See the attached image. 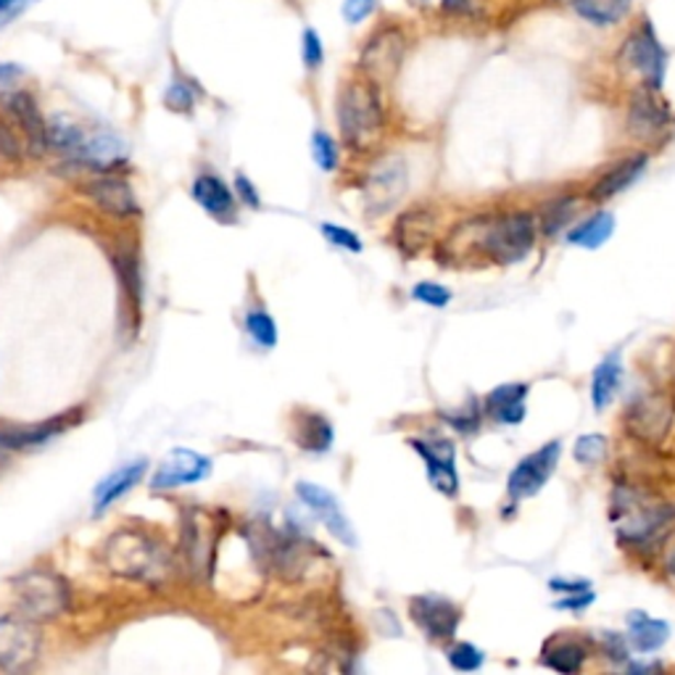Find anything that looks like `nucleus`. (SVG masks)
I'll return each instance as SVG.
<instances>
[{"instance_id":"f257e3e1","label":"nucleus","mask_w":675,"mask_h":675,"mask_svg":"<svg viewBox=\"0 0 675 675\" xmlns=\"http://www.w3.org/2000/svg\"><path fill=\"white\" fill-rule=\"evenodd\" d=\"M338 130L344 146L357 154H367L383 140L385 109L380 98V85L367 77H353L338 93Z\"/></svg>"},{"instance_id":"f03ea898","label":"nucleus","mask_w":675,"mask_h":675,"mask_svg":"<svg viewBox=\"0 0 675 675\" xmlns=\"http://www.w3.org/2000/svg\"><path fill=\"white\" fill-rule=\"evenodd\" d=\"M612 520L620 543L641 549L673 526L675 507L646 491L618 486L612 496Z\"/></svg>"},{"instance_id":"7ed1b4c3","label":"nucleus","mask_w":675,"mask_h":675,"mask_svg":"<svg viewBox=\"0 0 675 675\" xmlns=\"http://www.w3.org/2000/svg\"><path fill=\"white\" fill-rule=\"evenodd\" d=\"M103 562L114 575L127 581L159 583L169 575V556L154 536L140 530H120L103 547Z\"/></svg>"},{"instance_id":"20e7f679","label":"nucleus","mask_w":675,"mask_h":675,"mask_svg":"<svg viewBox=\"0 0 675 675\" xmlns=\"http://www.w3.org/2000/svg\"><path fill=\"white\" fill-rule=\"evenodd\" d=\"M539 238V222L530 212H509L486 220L481 233V251L496 265H517L533 251Z\"/></svg>"},{"instance_id":"39448f33","label":"nucleus","mask_w":675,"mask_h":675,"mask_svg":"<svg viewBox=\"0 0 675 675\" xmlns=\"http://www.w3.org/2000/svg\"><path fill=\"white\" fill-rule=\"evenodd\" d=\"M16 599L22 615L35 622H48L69 609V586L50 570H27L16 578Z\"/></svg>"},{"instance_id":"423d86ee","label":"nucleus","mask_w":675,"mask_h":675,"mask_svg":"<svg viewBox=\"0 0 675 675\" xmlns=\"http://www.w3.org/2000/svg\"><path fill=\"white\" fill-rule=\"evenodd\" d=\"M409 190V167L406 159L398 154H389L378 159L364 177L362 195L364 209L370 216H385L402 203Z\"/></svg>"},{"instance_id":"0eeeda50","label":"nucleus","mask_w":675,"mask_h":675,"mask_svg":"<svg viewBox=\"0 0 675 675\" xmlns=\"http://www.w3.org/2000/svg\"><path fill=\"white\" fill-rule=\"evenodd\" d=\"M618 58L622 67L639 75L644 88L662 90L667 71V50L662 48L657 32H654L652 24L641 22L639 27L628 32V37L622 41L618 50Z\"/></svg>"},{"instance_id":"6e6552de","label":"nucleus","mask_w":675,"mask_h":675,"mask_svg":"<svg viewBox=\"0 0 675 675\" xmlns=\"http://www.w3.org/2000/svg\"><path fill=\"white\" fill-rule=\"evenodd\" d=\"M675 423V404L665 393H649L635 398L626 412V430L633 441L662 446Z\"/></svg>"},{"instance_id":"1a4fd4ad","label":"nucleus","mask_w":675,"mask_h":675,"mask_svg":"<svg viewBox=\"0 0 675 675\" xmlns=\"http://www.w3.org/2000/svg\"><path fill=\"white\" fill-rule=\"evenodd\" d=\"M409 41L398 27L378 30L359 54V71L375 85L391 82L402 69Z\"/></svg>"},{"instance_id":"9d476101","label":"nucleus","mask_w":675,"mask_h":675,"mask_svg":"<svg viewBox=\"0 0 675 675\" xmlns=\"http://www.w3.org/2000/svg\"><path fill=\"white\" fill-rule=\"evenodd\" d=\"M41 654V633L27 615L0 618V671L24 673Z\"/></svg>"},{"instance_id":"9b49d317","label":"nucleus","mask_w":675,"mask_h":675,"mask_svg":"<svg viewBox=\"0 0 675 675\" xmlns=\"http://www.w3.org/2000/svg\"><path fill=\"white\" fill-rule=\"evenodd\" d=\"M560 457H562V441H549L543 443L539 451H533V454L522 457L507 477L509 499L522 502L539 494V491L549 483V477L554 475L556 464H560Z\"/></svg>"},{"instance_id":"f8f14e48","label":"nucleus","mask_w":675,"mask_h":675,"mask_svg":"<svg viewBox=\"0 0 675 675\" xmlns=\"http://www.w3.org/2000/svg\"><path fill=\"white\" fill-rule=\"evenodd\" d=\"M296 496L301 499V504H306V509L317 517L319 522L327 528V533L333 536L338 543H344V547L357 549L359 539H357V530H353L351 520L346 517L344 507H340V502L336 499V494H330V491L317 486V483L310 481H299L296 483Z\"/></svg>"},{"instance_id":"ddd939ff","label":"nucleus","mask_w":675,"mask_h":675,"mask_svg":"<svg viewBox=\"0 0 675 675\" xmlns=\"http://www.w3.org/2000/svg\"><path fill=\"white\" fill-rule=\"evenodd\" d=\"M409 615L419 631L428 635V639H436V641L451 639L462 622L460 605H454V601L446 599V596H438V594L412 596Z\"/></svg>"},{"instance_id":"4468645a","label":"nucleus","mask_w":675,"mask_h":675,"mask_svg":"<svg viewBox=\"0 0 675 675\" xmlns=\"http://www.w3.org/2000/svg\"><path fill=\"white\" fill-rule=\"evenodd\" d=\"M409 446L423 457L425 470L432 488L441 491L443 496H457L460 494V473H457V446L449 438H409Z\"/></svg>"},{"instance_id":"2eb2a0df","label":"nucleus","mask_w":675,"mask_h":675,"mask_svg":"<svg viewBox=\"0 0 675 675\" xmlns=\"http://www.w3.org/2000/svg\"><path fill=\"white\" fill-rule=\"evenodd\" d=\"M671 127V109L660 98V90L641 88L635 90L628 106V133L635 140H654Z\"/></svg>"},{"instance_id":"dca6fc26","label":"nucleus","mask_w":675,"mask_h":675,"mask_svg":"<svg viewBox=\"0 0 675 675\" xmlns=\"http://www.w3.org/2000/svg\"><path fill=\"white\" fill-rule=\"evenodd\" d=\"M209 475H212V460H209V457H203L193 449H175L172 454L159 464L154 481H150V488L169 491L190 486V483L206 481Z\"/></svg>"},{"instance_id":"f3484780","label":"nucleus","mask_w":675,"mask_h":675,"mask_svg":"<svg viewBox=\"0 0 675 675\" xmlns=\"http://www.w3.org/2000/svg\"><path fill=\"white\" fill-rule=\"evenodd\" d=\"M432 233H436V214H432V209L415 206L396 216L391 238L393 246L398 248V254L412 259L419 257V254L432 244Z\"/></svg>"},{"instance_id":"a211bd4d","label":"nucleus","mask_w":675,"mask_h":675,"mask_svg":"<svg viewBox=\"0 0 675 675\" xmlns=\"http://www.w3.org/2000/svg\"><path fill=\"white\" fill-rule=\"evenodd\" d=\"M5 109L14 116L19 127L27 135V146L32 156H43L48 150V122L43 120L41 106L27 90H16V93L5 95Z\"/></svg>"},{"instance_id":"6ab92c4d","label":"nucleus","mask_w":675,"mask_h":675,"mask_svg":"<svg viewBox=\"0 0 675 675\" xmlns=\"http://www.w3.org/2000/svg\"><path fill=\"white\" fill-rule=\"evenodd\" d=\"M193 199L209 216H214L222 225H233L238 220V199L227 182L216 175H199L193 180Z\"/></svg>"},{"instance_id":"aec40b11","label":"nucleus","mask_w":675,"mask_h":675,"mask_svg":"<svg viewBox=\"0 0 675 675\" xmlns=\"http://www.w3.org/2000/svg\"><path fill=\"white\" fill-rule=\"evenodd\" d=\"M85 193L95 201V206L101 209V212L111 216H133L140 212L133 188H130V182L120 180V177H101V180H93L85 188Z\"/></svg>"},{"instance_id":"412c9836","label":"nucleus","mask_w":675,"mask_h":675,"mask_svg":"<svg viewBox=\"0 0 675 675\" xmlns=\"http://www.w3.org/2000/svg\"><path fill=\"white\" fill-rule=\"evenodd\" d=\"M646 164H649L646 154H633V156H628V159L618 161L612 169H609V172L601 175L599 180L588 188V199L596 203L615 199V195L631 188L633 182L644 175Z\"/></svg>"},{"instance_id":"4be33fe9","label":"nucleus","mask_w":675,"mask_h":675,"mask_svg":"<svg viewBox=\"0 0 675 675\" xmlns=\"http://www.w3.org/2000/svg\"><path fill=\"white\" fill-rule=\"evenodd\" d=\"M528 383H504L496 385L486 396V412L491 419L502 425H520L528 412Z\"/></svg>"},{"instance_id":"5701e85b","label":"nucleus","mask_w":675,"mask_h":675,"mask_svg":"<svg viewBox=\"0 0 675 675\" xmlns=\"http://www.w3.org/2000/svg\"><path fill=\"white\" fill-rule=\"evenodd\" d=\"M293 438H296L299 449L312 451V454H325L333 449L336 441V430L333 423L319 412H306L299 409L293 417Z\"/></svg>"},{"instance_id":"b1692460","label":"nucleus","mask_w":675,"mask_h":675,"mask_svg":"<svg viewBox=\"0 0 675 675\" xmlns=\"http://www.w3.org/2000/svg\"><path fill=\"white\" fill-rule=\"evenodd\" d=\"M588 657L586 644H581L578 639L567 633H556L552 639L543 641L541 646V665H547L554 673H578L583 662Z\"/></svg>"},{"instance_id":"393cba45","label":"nucleus","mask_w":675,"mask_h":675,"mask_svg":"<svg viewBox=\"0 0 675 675\" xmlns=\"http://www.w3.org/2000/svg\"><path fill=\"white\" fill-rule=\"evenodd\" d=\"M146 470H148L146 460H135L130 464H122L120 470H114V473L95 488V515H103L111 504L120 502L124 494H130V491L143 481Z\"/></svg>"},{"instance_id":"a878e982","label":"nucleus","mask_w":675,"mask_h":675,"mask_svg":"<svg viewBox=\"0 0 675 675\" xmlns=\"http://www.w3.org/2000/svg\"><path fill=\"white\" fill-rule=\"evenodd\" d=\"M69 415H61L45 419V423L30 425V428H0V446H3V449H32V446H43L61 430H67L69 425H75L69 423Z\"/></svg>"},{"instance_id":"bb28decb","label":"nucleus","mask_w":675,"mask_h":675,"mask_svg":"<svg viewBox=\"0 0 675 675\" xmlns=\"http://www.w3.org/2000/svg\"><path fill=\"white\" fill-rule=\"evenodd\" d=\"M622 385V362H620V351L607 353L599 364H596L594 375H592V404L594 412H605L612 398L618 396Z\"/></svg>"},{"instance_id":"cd10ccee","label":"nucleus","mask_w":675,"mask_h":675,"mask_svg":"<svg viewBox=\"0 0 675 675\" xmlns=\"http://www.w3.org/2000/svg\"><path fill=\"white\" fill-rule=\"evenodd\" d=\"M77 156H80L85 164H90V167L98 169V172H106L109 167H116V164L124 161L127 148H124V143L116 135L95 133V135L85 137L80 150H77Z\"/></svg>"},{"instance_id":"c85d7f7f","label":"nucleus","mask_w":675,"mask_h":675,"mask_svg":"<svg viewBox=\"0 0 675 675\" xmlns=\"http://www.w3.org/2000/svg\"><path fill=\"white\" fill-rule=\"evenodd\" d=\"M628 628H631V633H628L631 635V644L635 652L641 654L660 652V649L667 644V639H671V626H667L665 620L649 618L641 609H633V612L628 615Z\"/></svg>"},{"instance_id":"c756f323","label":"nucleus","mask_w":675,"mask_h":675,"mask_svg":"<svg viewBox=\"0 0 675 675\" xmlns=\"http://www.w3.org/2000/svg\"><path fill=\"white\" fill-rule=\"evenodd\" d=\"M615 225H618V222H615L612 212H596L594 216H588V220H583L573 233H567V244L596 251V248H601L612 238Z\"/></svg>"},{"instance_id":"7c9ffc66","label":"nucleus","mask_w":675,"mask_h":675,"mask_svg":"<svg viewBox=\"0 0 675 675\" xmlns=\"http://www.w3.org/2000/svg\"><path fill=\"white\" fill-rule=\"evenodd\" d=\"M633 0H573L575 14L594 27H612L631 11Z\"/></svg>"},{"instance_id":"2f4dec72","label":"nucleus","mask_w":675,"mask_h":675,"mask_svg":"<svg viewBox=\"0 0 675 675\" xmlns=\"http://www.w3.org/2000/svg\"><path fill=\"white\" fill-rule=\"evenodd\" d=\"M581 201L575 199V195H560V199L549 201L547 206L539 212V230L547 235V238H552L560 230H565L570 222L575 220V214H578Z\"/></svg>"},{"instance_id":"473e14b6","label":"nucleus","mask_w":675,"mask_h":675,"mask_svg":"<svg viewBox=\"0 0 675 675\" xmlns=\"http://www.w3.org/2000/svg\"><path fill=\"white\" fill-rule=\"evenodd\" d=\"M85 140L82 130L77 127V124H71L67 120H58L48 122V146L61 150V154H69V156H77V150H80Z\"/></svg>"},{"instance_id":"72a5a7b5","label":"nucleus","mask_w":675,"mask_h":675,"mask_svg":"<svg viewBox=\"0 0 675 675\" xmlns=\"http://www.w3.org/2000/svg\"><path fill=\"white\" fill-rule=\"evenodd\" d=\"M246 330L248 336L261 349H274L278 346V325L270 317V312L265 310H251L246 314Z\"/></svg>"},{"instance_id":"f704fd0d","label":"nucleus","mask_w":675,"mask_h":675,"mask_svg":"<svg viewBox=\"0 0 675 675\" xmlns=\"http://www.w3.org/2000/svg\"><path fill=\"white\" fill-rule=\"evenodd\" d=\"M312 156L323 172H336L340 164V148H338L336 137H333L330 133H325V130H314Z\"/></svg>"},{"instance_id":"c9c22d12","label":"nucleus","mask_w":675,"mask_h":675,"mask_svg":"<svg viewBox=\"0 0 675 675\" xmlns=\"http://www.w3.org/2000/svg\"><path fill=\"white\" fill-rule=\"evenodd\" d=\"M446 660H449V665L454 667V671L475 673L481 671L483 662H486V654H483L481 646L470 644V641H460V644H454L446 652Z\"/></svg>"},{"instance_id":"e433bc0d","label":"nucleus","mask_w":675,"mask_h":675,"mask_svg":"<svg viewBox=\"0 0 675 675\" xmlns=\"http://www.w3.org/2000/svg\"><path fill=\"white\" fill-rule=\"evenodd\" d=\"M605 454H607V438L599 436V432H586V436H581L573 446L575 462L586 464V468H594L596 462L605 460Z\"/></svg>"},{"instance_id":"4c0bfd02","label":"nucleus","mask_w":675,"mask_h":675,"mask_svg":"<svg viewBox=\"0 0 675 675\" xmlns=\"http://www.w3.org/2000/svg\"><path fill=\"white\" fill-rule=\"evenodd\" d=\"M319 233H323V238L327 240V244H333L336 248H344V251H349V254L364 251L362 238H359L353 230H349V227L336 225V222H323V225H319Z\"/></svg>"},{"instance_id":"58836bf2","label":"nucleus","mask_w":675,"mask_h":675,"mask_svg":"<svg viewBox=\"0 0 675 675\" xmlns=\"http://www.w3.org/2000/svg\"><path fill=\"white\" fill-rule=\"evenodd\" d=\"M412 299L419 301V304H425V306H432V310H443V306L451 304L454 293H451V288H446L441 283L423 280V283H417L415 288H412Z\"/></svg>"},{"instance_id":"ea45409f","label":"nucleus","mask_w":675,"mask_h":675,"mask_svg":"<svg viewBox=\"0 0 675 675\" xmlns=\"http://www.w3.org/2000/svg\"><path fill=\"white\" fill-rule=\"evenodd\" d=\"M301 58H304V67L310 71L323 67L325 45H323V41H319L317 30L306 27L304 35H301Z\"/></svg>"},{"instance_id":"a19ab883","label":"nucleus","mask_w":675,"mask_h":675,"mask_svg":"<svg viewBox=\"0 0 675 675\" xmlns=\"http://www.w3.org/2000/svg\"><path fill=\"white\" fill-rule=\"evenodd\" d=\"M164 103H167V109L177 111V114H188V111H193V90L188 88L185 82H175L169 85L167 95H164Z\"/></svg>"},{"instance_id":"79ce46f5","label":"nucleus","mask_w":675,"mask_h":675,"mask_svg":"<svg viewBox=\"0 0 675 675\" xmlns=\"http://www.w3.org/2000/svg\"><path fill=\"white\" fill-rule=\"evenodd\" d=\"M375 9H378V0H344L340 14H344L346 24L357 27V24H362L364 19H370L372 14H375Z\"/></svg>"},{"instance_id":"37998d69","label":"nucleus","mask_w":675,"mask_h":675,"mask_svg":"<svg viewBox=\"0 0 675 675\" xmlns=\"http://www.w3.org/2000/svg\"><path fill=\"white\" fill-rule=\"evenodd\" d=\"M599 641H601V652H605L612 662H626L628 660V641L622 639V633L601 631Z\"/></svg>"},{"instance_id":"c03bdc74","label":"nucleus","mask_w":675,"mask_h":675,"mask_svg":"<svg viewBox=\"0 0 675 675\" xmlns=\"http://www.w3.org/2000/svg\"><path fill=\"white\" fill-rule=\"evenodd\" d=\"M443 419H446V423H449L454 430H460V432H473V430H477V425H481V412H477V406H475V402H473V404L468 406V409L454 412V415H443Z\"/></svg>"},{"instance_id":"a18cd8bd","label":"nucleus","mask_w":675,"mask_h":675,"mask_svg":"<svg viewBox=\"0 0 675 675\" xmlns=\"http://www.w3.org/2000/svg\"><path fill=\"white\" fill-rule=\"evenodd\" d=\"M235 199H238L244 206L248 209H261V199H259V190L254 185L251 180H248L246 175L235 177V188H233Z\"/></svg>"},{"instance_id":"49530a36","label":"nucleus","mask_w":675,"mask_h":675,"mask_svg":"<svg viewBox=\"0 0 675 675\" xmlns=\"http://www.w3.org/2000/svg\"><path fill=\"white\" fill-rule=\"evenodd\" d=\"M596 599V594L588 588V592L581 594H565V599L554 601V609H560V612H583L586 607H592Z\"/></svg>"},{"instance_id":"de8ad7c7","label":"nucleus","mask_w":675,"mask_h":675,"mask_svg":"<svg viewBox=\"0 0 675 675\" xmlns=\"http://www.w3.org/2000/svg\"><path fill=\"white\" fill-rule=\"evenodd\" d=\"M549 588H552L554 594H581V592H588V588H594L592 586V581H586V578H552L549 581Z\"/></svg>"},{"instance_id":"09e8293b","label":"nucleus","mask_w":675,"mask_h":675,"mask_svg":"<svg viewBox=\"0 0 675 675\" xmlns=\"http://www.w3.org/2000/svg\"><path fill=\"white\" fill-rule=\"evenodd\" d=\"M0 154L9 156V159H19V156H22V148H19L14 133H11L9 127H3V124H0Z\"/></svg>"},{"instance_id":"8fccbe9b","label":"nucleus","mask_w":675,"mask_h":675,"mask_svg":"<svg viewBox=\"0 0 675 675\" xmlns=\"http://www.w3.org/2000/svg\"><path fill=\"white\" fill-rule=\"evenodd\" d=\"M24 77V69L16 67V64H0V88H11Z\"/></svg>"},{"instance_id":"3c124183","label":"nucleus","mask_w":675,"mask_h":675,"mask_svg":"<svg viewBox=\"0 0 675 675\" xmlns=\"http://www.w3.org/2000/svg\"><path fill=\"white\" fill-rule=\"evenodd\" d=\"M443 14H468L470 0H441Z\"/></svg>"},{"instance_id":"603ef678","label":"nucleus","mask_w":675,"mask_h":675,"mask_svg":"<svg viewBox=\"0 0 675 675\" xmlns=\"http://www.w3.org/2000/svg\"><path fill=\"white\" fill-rule=\"evenodd\" d=\"M660 671V665H631V673H652Z\"/></svg>"},{"instance_id":"864d4df0","label":"nucleus","mask_w":675,"mask_h":675,"mask_svg":"<svg viewBox=\"0 0 675 675\" xmlns=\"http://www.w3.org/2000/svg\"><path fill=\"white\" fill-rule=\"evenodd\" d=\"M16 3H19V0H0V14H3V11H11V9H14Z\"/></svg>"},{"instance_id":"5fc2aeb1","label":"nucleus","mask_w":675,"mask_h":675,"mask_svg":"<svg viewBox=\"0 0 675 675\" xmlns=\"http://www.w3.org/2000/svg\"><path fill=\"white\" fill-rule=\"evenodd\" d=\"M412 3H428V0H412Z\"/></svg>"},{"instance_id":"6e6d98bb","label":"nucleus","mask_w":675,"mask_h":675,"mask_svg":"<svg viewBox=\"0 0 675 675\" xmlns=\"http://www.w3.org/2000/svg\"><path fill=\"white\" fill-rule=\"evenodd\" d=\"M0 449H3V446H0Z\"/></svg>"}]
</instances>
